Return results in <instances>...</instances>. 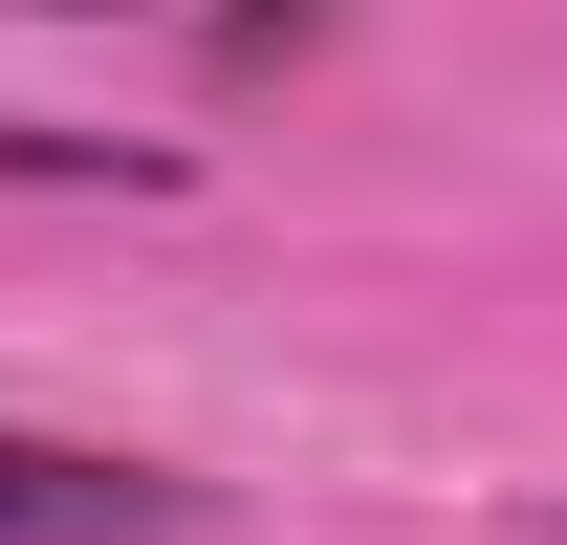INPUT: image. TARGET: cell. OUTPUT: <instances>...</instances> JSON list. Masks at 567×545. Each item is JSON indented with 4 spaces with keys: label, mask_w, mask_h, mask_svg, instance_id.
I'll return each mask as SVG.
<instances>
[{
    "label": "cell",
    "mask_w": 567,
    "mask_h": 545,
    "mask_svg": "<svg viewBox=\"0 0 567 545\" xmlns=\"http://www.w3.org/2000/svg\"><path fill=\"white\" fill-rule=\"evenodd\" d=\"M197 480L153 459H87V436H0V545H175Z\"/></svg>",
    "instance_id": "6da1fadb"
},
{
    "label": "cell",
    "mask_w": 567,
    "mask_h": 545,
    "mask_svg": "<svg viewBox=\"0 0 567 545\" xmlns=\"http://www.w3.org/2000/svg\"><path fill=\"white\" fill-rule=\"evenodd\" d=\"M0 175H110V197H175V153H153V132H22V110H0Z\"/></svg>",
    "instance_id": "7a4b0ae2"
},
{
    "label": "cell",
    "mask_w": 567,
    "mask_h": 545,
    "mask_svg": "<svg viewBox=\"0 0 567 545\" xmlns=\"http://www.w3.org/2000/svg\"><path fill=\"white\" fill-rule=\"evenodd\" d=\"M110 22H197V0H110Z\"/></svg>",
    "instance_id": "3957f363"
}]
</instances>
